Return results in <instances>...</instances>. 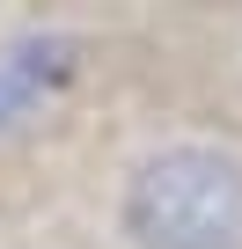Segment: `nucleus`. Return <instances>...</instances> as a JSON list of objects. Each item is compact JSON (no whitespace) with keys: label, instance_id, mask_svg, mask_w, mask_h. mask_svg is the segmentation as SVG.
<instances>
[{"label":"nucleus","instance_id":"obj_1","mask_svg":"<svg viewBox=\"0 0 242 249\" xmlns=\"http://www.w3.org/2000/svg\"><path fill=\"white\" fill-rule=\"evenodd\" d=\"M125 234L140 249H242V161L169 147L125 183Z\"/></svg>","mask_w":242,"mask_h":249},{"label":"nucleus","instance_id":"obj_2","mask_svg":"<svg viewBox=\"0 0 242 249\" xmlns=\"http://www.w3.org/2000/svg\"><path fill=\"white\" fill-rule=\"evenodd\" d=\"M74 59H81L74 37H52V30L0 44V124H15V117H30L37 103H52V95L74 81Z\"/></svg>","mask_w":242,"mask_h":249}]
</instances>
